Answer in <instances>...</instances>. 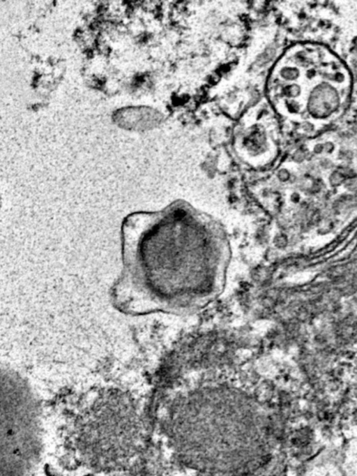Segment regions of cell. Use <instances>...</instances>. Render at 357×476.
<instances>
[{"mask_svg": "<svg viewBox=\"0 0 357 476\" xmlns=\"http://www.w3.org/2000/svg\"><path fill=\"white\" fill-rule=\"evenodd\" d=\"M42 449L38 399L19 373L0 368V476L31 473Z\"/></svg>", "mask_w": 357, "mask_h": 476, "instance_id": "7a4b0ae2", "label": "cell"}, {"mask_svg": "<svg viewBox=\"0 0 357 476\" xmlns=\"http://www.w3.org/2000/svg\"><path fill=\"white\" fill-rule=\"evenodd\" d=\"M1 205H2V198H1V193H0V210H1Z\"/></svg>", "mask_w": 357, "mask_h": 476, "instance_id": "3957f363", "label": "cell"}, {"mask_svg": "<svg viewBox=\"0 0 357 476\" xmlns=\"http://www.w3.org/2000/svg\"><path fill=\"white\" fill-rule=\"evenodd\" d=\"M184 209L142 213L123 226V269L112 289L119 310L183 311L197 292L190 260V223Z\"/></svg>", "mask_w": 357, "mask_h": 476, "instance_id": "6da1fadb", "label": "cell"}]
</instances>
